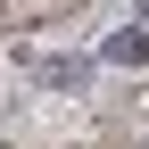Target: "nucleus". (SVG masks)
I'll use <instances>...</instances> for the list:
<instances>
[{"instance_id":"obj_2","label":"nucleus","mask_w":149,"mask_h":149,"mask_svg":"<svg viewBox=\"0 0 149 149\" xmlns=\"http://www.w3.org/2000/svg\"><path fill=\"white\" fill-rule=\"evenodd\" d=\"M42 83L50 91H83L91 83V58H42Z\"/></svg>"},{"instance_id":"obj_1","label":"nucleus","mask_w":149,"mask_h":149,"mask_svg":"<svg viewBox=\"0 0 149 149\" xmlns=\"http://www.w3.org/2000/svg\"><path fill=\"white\" fill-rule=\"evenodd\" d=\"M100 58H108V66H141V58H149V25H141V17H124V25L100 42Z\"/></svg>"}]
</instances>
